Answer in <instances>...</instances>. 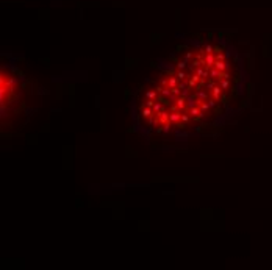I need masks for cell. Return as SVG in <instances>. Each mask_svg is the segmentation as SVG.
I'll use <instances>...</instances> for the list:
<instances>
[{
  "label": "cell",
  "mask_w": 272,
  "mask_h": 270,
  "mask_svg": "<svg viewBox=\"0 0 272 270\" xmlns=\"http://www.w3.org/2000/svg\"><path fill=\"white\" fill-rule=\"evenodd\" d=\"M210 97L214 98V100H218V102L221 100L222 97H224V91H222V87L219 86V83H216L214 87H213L211 91H210Z\"/></svg>",
  "instance_id": "cell-1"
},
{
  "label": "cell",
  "mask_w": 272,
  "mask_h": 270,
  "mask_svg": "<svg viewBox=\"0 0 272 270\" xmlns=\"http://www.w3.org/2000/svg\"><path fill=\"white\" fill-rule=\"evenodd\" d=\"M188 113H189V116L192 117V120H197V119H202L203 117V113H202V109H200V106H192V108H188L186 109Z\"/></svg>",
  "instance_id": "cell-2"
},
{
  "label": "cell",
  "mask_w": 272,
  "mask_h": 270,
  "mask_svg": "<svg viewBox=\"0 0 272 270\" xmlns=\"http://www.w3.org/2000/svg\"><path fill=\"white\" fill-rule=\"evenodd\" d=\"M210 78L214 80L216 83H219V81L224 78V72L219 70V69H216V67H211V69H210Z\"/></svg>",
  "instance_id": "cell-3"
},
{
  "label": "cell",
  "mask_w": 272,
  "mask_h": 270,
  "mask_svg": "<svg viewBox=\"0 0 272 270\" xmlns=\"http://www.w3.org/2000/svg\"><path fill=\"white\" fill-rule=\"evenodd\" d=\"M174 106L178 109V111H186V97H183V95H180V97H177V100L174 102Z\"/></svg>",
  "instance_id": "cell-4"
},
{
  "label": "cell",
  "mask_w": 272,
  "mask_h": 270,
  "mask_svg": "<svg viewBox=\"0 0 272 270\" xmlns=\"http://www.w3.org/2000/svg\"><path fill=\"white\" fill-rule=\"evenodd\" d=\"M194 92H196V95H197V98L200 102H205V100H208V98H210V92L207 89H203V87H200V89H197Z\"/></svg>",
  "instance_id": "cell-5"
},
{
  "label": "cell",
  "mask_w": 272,
  "mask_h": 270,
  "mask_svg": "<svg viewBox=\"0 0 272 270\" xmlns=\"http://www.w3.org/2000/svg\"><path fill=\"white\" fill-rule=\"evenodd\" d=\"M158 120H160V126H163L164 123L170 122V120H169V113L166 111V108L163 109L161 113H158Z\"/></svg>",
  "instance_id": "cell-6"
},
{
  "label": "cell",
  "mask_w": 272,
  "mask_h": 270,
  "mask_svg": "<svg viewBox=\"0 0 272 270\" xmlns=\"http://www.w3.org/2000/svg\"><path fill=\"white\" fill-rule=\"evenodd\" d=\"M153 114H155V113H153L152 108H149V106H141V117H142V119H147V120H149Z\"/></svg>",
  "instance_id": "cell-7"
},
{
  "label": "cell",
  "mask_w": 272,
  "mask_h": 270,
  "mask_svg": "<svg viewBox=\"0 0 272 270\" xmlns=\"http://www.w3.org/2000/svg\"><path fill=\"white\" fill-rule=\"evenodd\" d=\"M219 86L222 87V91L224 92H227L231 87V81H230V78H222L221 81H219Z\"/></svg>",
  "instance_id": "cell-8"
},
{
  "label": "cell",
  "mask_w": 272,
  "mask_h": 270,
  "mask_svg": "<svg viewBox=\"0 0 272 270\" xmlns=\"http://www.w3.org/2000/svg\"><path fill=\"white\" fill-rule=\"evenodd\" d=\"M146 98H150V100H158V98H160V94H158L157 89L146 91Z\"/></svg>",
  "instance_id": "cell-9"
},
{
  "label": "cell",
  "mask_w": 272,
  "mask_h": 270,
  "mask_svg": "<svg viewBox=\"0 0 272 270\" xmlns=\"http://www.w3.org/2000/svg\"><path fill=\"white\" fill-rule=\"evenodd\" d=\"M164 106H166V105H164L161 100H157V102H155V105L152 106V109H153L155 114H158V113H161L163 109H164Z\"/></svg>",
  "instance_id": "cell-10"
},
{
  "label": "cell",
  "mask_w": 272,
  "mask_h": 270,
  "mask_svg": "<svg viewBox=\"0 0 272 270\" xmlns=\"http://www.w3.org/2000/svg\"><path fill=\"white\" fill-rule=\"evenodd\" d=\"M174 74H175V77H177V78H178L180 81H183V80H188V77H189V75H188V74L185 72V70H180V69H177Z\"/></svg>",
  "instance_id": "cell-11"
},
{
  "label": "cell",
  "mask_w": 272,
  "mask_h": 270,
  "mask_svg": "<svg viewBox=\"0 0 272 270\" xmlns=\"http://www.w3.org/2000/svg\"><path fill=\"white\" fill-rule=\"evenodd\" d=\"M191 120H192V117L189 116V113H188V111H181V122H183V123L188 125V123L191 122Z\"/></svg>",
  "instance_id": "cell-12"
},
{
  "label": "cell",
  "mask_w": 272,
  "mask_h": 270,
  "mask_svg": "<svg viewBox=\"0 0 272 270\" xmlns=\"http://www.w3.org/2000/svg\"><path fill=\"white\" fill-rule=\"evenodd\" d=\"M188 64H189V61H186V59L183 58L181 61H177V63H175V67H177V69H180V70H185Z\"/></svg>",
  "instance_id": "cell-13"
},
{
  "label": "cell",
  "mask_w": 272,
  "mask_h": 270,
  "mask_svg": "<svg viewBox=\"0 0 272 270\" xmlns=\"http://www.w3.org/2000/svg\"><path fill=\"white\" fill-rule=\"evenodd\" d=\"M199 106H200L203 116H205V114H208L210 111H211V109H210V106H208V103H207V100H205V102H200V103H199Z\"/></svg>",
  "instance_id": "cell-14"
},
{
  "label": "cell",
  "mask_w": 272,
  "mask_h": 270,
  "mask_svg": "<svg viewBox=\"0 0 272 270\" xmlns=\"http://www.w3.org/2000/svg\"><path fill=\"white\" fill-rule=\"evenodd\" d=\"M207 103H208L210 109H216V108H218V100H214V98H211V97L207 100Z\"/></svg>",
  "instance_id": "cell-15"
},
{
  "label": "cell",
  "mask_w": 272,
  "mask_h": 270,
  "mask_svg": "<svg viewBox=\"0 0 272 270\" xmlns=\"http://www.w3.org/2000/svg\"><path fill=\"white\" fill-rule=\"evenodd\" d=\"M194 56H196V53H194V50H191V48L185 52V59H186V61H191Z\"/></svg>",
  "instance_id": "cell-16"
},
{
  "label": "cell",
  "mask_w": 272,
  "mask_h": 270,
  "mask_svg": "<svg viewBox=\"0 0 272 270\" xmlns=\"http://www.w3.org/2000/svg\"><path fill=\"white\" fill-rule=\"evenodd\" d=\"M177 137H178V139H180V141H186V137H188V136H186L185 133H181V134H178V136H177Z\"/></svg>",
  "instance_id": "cell-17"
}]
</instances>
